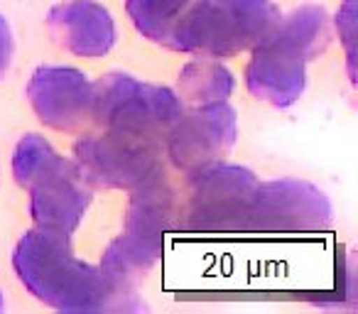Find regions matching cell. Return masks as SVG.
Returning a JSON list of instances; mask_svg holds the SVG:
<instances>
[{
    "label": "cell",
    "instance_id": "obj_13",
    "mask_svg": "<svg viewBox=\"0 0 358 314\" xmlns=\"http://www.w3.org/2000/svg\"><path fill=\"white\" fill-rule=\"evenodd\" d=\"M192 3L194 0H128V15L140 35L169 47Z\"/></svg>",
    "mask_w": 358,
    "mask_h": 314
},
{
    "label": "cell",
    "instance_id": "obj_17",
    "mask_svg": "<svg viewBox=\"0 0 358 314\" xmlns=\"http://www.w3.org/2000/svg\"><path fill=\"white\" fill-rule=\"evenodd\" d=\"M13 59V30L10 22L0 15V74H6Z\"/></svg>",
    "mask_w": 358,
    "mask_h": 314
},
{
    "label": "cell",
    "instance_id": "obj_6",
    "mask_svg": "<svg viewBox=\"0 0 358 314\" xmlns=\"http://www.w3.org/2000/svg\"><path fill=\"white\" fill-rule=\"evenodd\" d=\"M74 155L89 185L106 190H133L159 170L162 138L101 128L96 135H81L74 145Z\"/></svg>",
    "mask_w": 358,
    "mask_h": 314
},
{
    "label": "cell",
    "instance_id": "obj_1",
    "mask_svg": "<svg viewBox=\"0 0 358 314\" xmlns=\"http://www.w3.org/2000/svg\"><path fill=\"white\" fill-rule=\"evenodd\" d=\"M13 268L30 294L64 312H96L120 294L103 270L76 258L69 236L40 226L17 241Z\"/></svg>",
    "mask_w": 358,
    "mask_h": 314
},
{
    "label": "cell",
    "instance_id": "obj_9",
    "mask_svg": "<svg viewBox=\"0 0 358 314\" xmlns=\"http://www.w3.org/2000/svg\"><path fill=\"white\" fill-rule=\"evenodd\" d=\"M331 224V201L319 187L302 180H273L255 187L248 229L297 234L324 231Z\"/></svg>",
    "mask_w": 358,
    "mask_h": 314
},
{
    "label": "cell",
    "instance_id": "obj_4",
    "mask_svg": "<svg viewBox=\"0 0 358 314\" xmlns=\"http://www.w3.org/2000/svg\"><path fill=\"white\" fill-rule=\"evenodd\" d=\"M177 199L172 187L164 180V172H157L133 187L125 229L118 241L106 250L101 270L118 290H123L138 273L152 268L155 260L162 255L164 236L177 226Z\"/></svg>",
    "mask_w": 358,
    "mask_h": 314
},
{
    "label": "cell",
    "instance_id": "obj_14",
    "mask_svg": "<svg viewBox=\"0 0 358 314\" xmlns=\"http://www.w3.org/2000/svg\"><path fill=\"white\" fill-rule=\"evenodd\" d=\"M179 86L182 96L194 104H214V101H226L234 91V74L224 64L209 59L189 62L179 74Z\"/></svg>",
    "mask_w": 358,
    "mask_h": 314
},
{
    "label": "cell",
    "instance_id": "obj_15",
    "mask_svg": "<svg viewBox=\"0 0 358 314\" xmlns=\"http://www.w3.org/2000/svg\"><path fill=\"white\" fill-rule=\"evenodd\" d=\"M52 145L47 143L42 135L30 133L17 143L15 155H13V175H15V182L20 187H25L30 182V177L37 172V167L45 162V157L52 152Z\"/></svg>",
    "mask_w": 358,
    "mask_h": 314
},
{
    "label": "cell",
    "instance_id": "obj_10",
    "mask_svg": "<svg viewBox=\"0 0 358 314\" xmlns=\"http://www.w3.org/2000/svg\"><path fill=\"white\" fill-rule=\"evenodd\" d=\"M238 135L236 110L226 101L201 104L177 118L167 133V152L179 170L194 172L224 160Z\"/></svg>",
    "mask_w": 358,
    "mask_h": 314
},
{
    "label": "cell",
    "instance_id": "obj_16",
    "mask_svg": "<svg viewBox=\"0 0 358 314\" xmlns=\"http://www.w3.org/2000/svg\"><path fill=\"white\" fill-rule=\"evenodd\" d=\"M338 37L343 40V45H346V52H348V69H351V76H353V57H356V52H353V42H356V0H346L343 3V8L338 10Z\"/></svg>",
    "mask_w": 358,
    "mask_h": 314
},
{
    "label": "cell",
    "instance_id": "obj_8",
    "mask_svg": "<svg viewBox=\"0 0 358 314\" xmlns=\"http://www.w3.org/2000/svg\"><path fill=\"white\" fill-rule=\"evenodd\" d=\"M25 190L30 192V216L35 224L57 234H74L91 206V185L76 160L57 150L47 155Z\"/></svg>",
    "mask_w": 358,
    "mask_h": 314
},
{
    "label": "cell",
    "instance_id": "obj_11",
    "mask_svg": "<svg viewBox=\"0 0 358 314\" xmlns=\"http://www.w3.org/2000/svg\"><path fill=\"white\" fill-rule=\"evenodd\" d=\"M27 99L47 128L74 133L94 120V81L74 66H40Z\"/></svg>",
    "mask_w": 358,
    "mask_h": 314
},
{
    "label": "cell",
    "instance_id": "obj_7",
    "mask_svg": "<svg viewBox=\"0 0 358 314\" xmlns=\"http://www.w3.org/2000/svg\"><path fill=\"white\" fill-rule=\"evenodd\" d=\"M258 177L241 165H216L194 172L185 229L219 234L248 229Z\"/></svg>",
    "mask_w": 358,
    "mask_h": 314
},
{
    "label": "cell",
    "instance_id": "obj_5",
    "mask_svg": "<svg viewBox=\"0 0 358 314\" xmlns=\"http://www.w3.org/2000/svg\"><path fill=\"white\" fill-rule=\"evenodd\" d=\"M182 110L172 89L145 84L130 74H106L94 84V123L101 128L167 138Z\"/></svg>",
    "mask_w": 358,
    "mask_h": 314
},
{
    "label": "cell",
    "instance_id": "obj_2",
    "mask_svg": "<svg viewBox=\"0 0 358 314\" xmlns=\"http://www.w3.org/2000/svg\"><path fill=\"white\" fill-rule=\"evenodd\" d=\"M329 42V17L319 6H304L280 20L275 32L258 47L245 69L248 91L260 101L287 108L307 86V62Z\"/></svg>",
    "mask_w": 358,
    "mask_h": 314
},
{
    "label": "cell",
    "instance_id": "obj_18",
    "mask_svg": "<svg viewBox=\"0 0 358 314\" xmlns=\"http://www.w3.org/2000/svg\"><path fill=\"white\" fill-rule=\"evenodd\" d=\"M0 309H3V294H0Z\"/></svg>",
    "mask_w": 358,
    "mask_h": 314
},
{
    "label": "cell",
    "instance_id": "obj_12",
    "mask_svg": "<svg viewBox=\"0 0 358 314\" xmlns=\"http://www.w3.org/2000/svg\"><path fill=\"white\" fill-rule=\"evenodd\" d=\"M50 27L76 57H103L115 45V22L96 0H66L50 10Z\"/></svg>",
    "mask_w": 358,
    "mask_h": 314
},
{
    "label": "cell",
    "instance_id": "obj_3",
    "mask_svg": "<svg viewBox=\"0 0 358 314\" xmlns=\"http://www.w3.org/2000/svg\"><path fill=\"white\" fill-rule=\"evenodd\" d=\"M280 20L273 0H194L174 30L169 50L226 59L265 42Z\"/></svg>",
    "mask_w": 358,
    "mask_h": 314
}]
</instances>
